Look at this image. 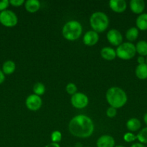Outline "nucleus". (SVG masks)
I'll list each match as a JSON object with an SVG mask.
<instances>
[{"label": "nucleus", "mask_w": 147, "mask_h": 147, "mask_svg": "<svg viewBox=\"0 0 147 147\" xmlns=\"http://www.w3.org/2000/svg\"><path fill=\"white\" fill-rule=\"evenodd\" d=\"M116 55L120 59L124 60H128L134 57L136 54L135 45L130 42H123L118 46L116 50Z\"/></svg>", "instance_id": "5"}, {"label": "nucleus", "mask_w": 147, "mask_h": 147, "mask_svg": "<svg viewBox=\"0 0 147 147\" xmlns=\"http://www.w3.org/2000/svg\"><path fill=\"white\" fill-rule=\"evenodd\" d=\"M144 123H145L146 124V126H147V112L145 113V114H144Z\"/></svg>", "instance_id": "34"}, {"label": "nucleus", "mask_w": 147, "mask_h": 147, "mask_svg": "<svg viewBox=\"0 0 147 147\" xmlns=\"http://www.w3.org/2000/svg\"><path fill=\"white\" fill-rule=\"evenodd\" d=\"M5 80V75L2 72V70H0V85L3 83Z\"/></svg>", "instance_id": "31"}, {"label": "nucleus", "mask_w": 147, "mask_h": 147, "mask_svg": "<svg viewBox=\"0 0 147 147\" xmlns=\"http://www.w3.org/2000/svg\"><path fill=\"white\" fill-rule=\"evenodd\" d=\"M137 62H138V65L144 64V63H146V59L143 56H138V58H137Z\"/></svg>", "instance_id": "30"}, {"label": "nucleus", "mask_w": 147, "mask_h": 147, "mask_svg": "<svg viewBox=\"0 0 147 147\" xmlns=\"http://www.w3.org/2000/svg\"><path fill=\"white\" fill-rule=\"evenodd\" d=\"M135 50L140 56H147V42L145 40H140L135 45Z\"/></svg>", "instance_id": "20"}, {"label": "nucleus", "mask_w": 147, "mask_h": 147, "mask_svg": "<svg viewBox=\"0 0 147 147\" xmlns=\"http://www.w3.org/2000/svg\"><path fill=\"white\" fill-rule=\"evenodd\" d=\"M66 91L67 92L68 94H70L71 96H73L75 93H77V87L73 83H68L66 86Z\"/></svg>", "instance_id": "24"}, {"label": "nucleus", "mask_w": 147, "mask_h": 147, "mask_svg": "<svg viewBox=\"0 0 147 147\" xmlns=\"http://www.w3.org/2000/svg\"><path fill=\"white\" fill-rule=\"evenodd\" d=\"M100 55L106 60H112L116 57V52L113 48L110 47H105L101 50Z\"/></svg>", "instance_id": "14"}, {"label": "nucleus", "mask_w": 147, "mask_h": 147, "mask_svg": "<svg viewBox=\"0 0 147 147\" xmlns=\"http://www.w3.org/2000/svg\"><path fill=\"white\" fill-rule=\"evenodd\" d=\"M9 5H10V1H8V0L0 1V12L7 9Z\"/></svg>", "instance_id": "28"}, {"label": "nucleus", "mask_w": 147, "mask_h": 147, "mask_svg": "<svg viewBox=\"0 0 147 147\" xmlns=\"http://www.w3.org/2000/svg\"><path fill=\"white\" fill-rule=\"evenodd\" d=\"M16 69L15 63L12 60H7L2 65V72L4 75H11Z\"/></svg>", "instance_id": "19"}, {"label": "nucleus", "mask_w": 147, "mask_h": 147, "mask_svg": "<svg viewBox=\"0 0 147 147\" xmlns=\"http://www.w3.org/2000/svg\"><path fill=\"white\" fill-rule=\"evenodd\" d=\"M24 3V0H10V4H11L13 7H20Z\"/></svg>", "instance_id": "29"}, {"label": "nucleus", "mask_w": 147, "mask_h": 147, "mask_svg": "<svg viewBox=\"0 0 147 147\" xmlns=\"http://www.w3.org/2000/svg\"><path fill=\"white\" fill-rule=\"evenodd\" d=\"M130 9L134 14H141L145 9V2L143 0H131L130 1Z\"/></svg>", "instance_id": "13"}, {"label": "nucleus", "mask_w": 147, "mask_h": 147, "mask_svg": "<svg viewBox=\"0 0 147 147\" xmlns=\"http://www.w3.org/2000/svg\"><path fill=\"white\" fill-rule=\"evenodd\" d=\"M136 139H138L139 143L144 144H147V127L143 128L136 135Z\"/></svg>", "instance_id": "22"}, {"label": "nucleus", "mask_w": 147, "mask_h": 147, "mask_svg": "<svg viewBox=\"0 0 147 147\" xmlns=\"http://www.w3.org/2000/svg\"><path fill=\"white\" fill-rule=\"evenodd\" d=\"M18 18L14 11L6 9L0 12V23L7 27H12L17 25Z\"/></svg>", "instance_id": "6"}, {"label": "nucleus", "mask_w": 147, "mask_h": 147, "mask_svg": "<svg viewBox=\"0 0 147 147\" xmlns=\"http://www.w3.org/2000/svg\"><path fill=\"white\" fill-rule=\"evenodd\" d=\"M71 103L76 109H82L88 105L89 98L84 93H76L71 98Z\"/></svg>", "instance_id": "7"}, {"label": "nucleus", "mask_w": 147, "mask_h": 147, "mask_svg": "<svg viewBox=\"0 0 147 147\" xmlns=\"http://www.w3.org/2000/svg\"><path fill=\"white\" fill-rule=\"evenodd\" d=\"M123 139L125 142H128V143H131V142H133L134 141L136 140V136L133 134L131 132H128V133L125 134L123 136Z\"/></svg>", "instance_id": "26"}, {"label": "nucleus", "mask_w": 147, "mask_h": 147, "mask_svg": "<svg viewBox=\"0 0 147 147\" xmlns=\"http://www.w3.org/2000/svg\"><path fill=\"white\" fill-rule=\"evenodd\" d=\"M33 92H34V94L37 95V96H42L45 93L46 91V87H45V85L42 83H36L33 86Z\"/></svg>", "instance_id": "23"}, {"label": "nucleus", "mask_w": 147, "mask_h": 147, "mask_svg": "<svg viewBox=\"0 0 147 147\" xmlns=\"http://www.w3.org/2000/svg\"><path fill=\"white\" fill-rule=\"evenodd\" d=\"M115 147H125V146H122V145H118V146H115Z\"/></svg>", "instance_id": "35"}, {"label": "nucleus", "mask_w": 147, "mask_h": 147, "mask_svg": "<svg viewBox=\"0 0 147 147\" xmlns=\"http://www.w3.org/2000/svg\"><path fill=\"white\" fill-rule=\"evenodd\" d=\"M135 24L138 30L141 31L147 30V13H143L137 17Z\"/></svg>", "instance_id": "16"}, {"label": "nucleus", "mask_w": 147, "mask_h": 147, "mask_svg": "<svg viewBox=\"0 0 147 147\" xmlns=\"http://www.w3.org/2000/svg\"><path fill=\"white\" fill-rule=\"evenodd\" d=\"M107 39L112 45L119 46L122 44V35L118 30L112 29L107 33Z\"/></svg>", "instance_id": "9"}, {"label": "nucleus", "mask_w": 147, "mask_h": 147, "mask_svg": "<svg viewBox=\"0 0 147 147\" xmlns=\"http://www.w3.org/2000/svg\"><path fill=\"white\" fill-rule=\"evenodd\" d=\"M89 23L96 32H102L105 31L109 26V19L106 14L102 11H96L91 15Z\"/></svg>", "instance_id": "4"}, {"label": "nucleus", "mask_w": 147, "mask_h": 147, "mask_svg": "<svg viewBox=\"0 0 147 147\" xmlns=\"http://www.w3.org/2000/svg\"><path fill=\"white\" fill-rule=\"evenodd\" d=\"M141 126V123L139 119L136 118H131L128 119L126 123V127L128 131L131 132L137 131Z\"/></svg>", "instance_id": "17"}, {"label": "nucleus", "mask_w": 147, "mask_h": 147, "mask_svg": "<svg viewBox=\"0 0 147 147\" xmlns=\"http://www.w3.org/2000/svg\"><path fill=\"white\" fill-rule=\"evenodd\" d=\"M138 34H139V32H138V28L135 27H133L127 30L126 33H125V37H126L127 40L130 42H131L135 41L138 38Z\"/></svg>", "instance_id": "21"}, {"label": "nucleus", "mask_w": 147, "mask_h": 147, "mask_svg": "<svg viewBox=\"0 0 147 147\" xmlns=\"http://www.w3.org/2000/svg\"><path fill=\"white\" fill-rule=\"evenodd\" d=\"M82 33V26L76 20H71L63 25L62 34L66 40L74 41L80 37Z\"/></svg>", "instance_id": "3"}, {"label": "nucleus", "mask_w": 147, "mask_h": 147, "mask_svg": "<svg viewBox=\"0 0 147 147\" xmlns=\"http://www.w3.org/2000/svg\"><path fill=\"white\" fill-rule=\"evenodd\" d=\"M135 74L136 77L140 80H146L147 79V64L138 65L135 67Z\"/></svg>", "instance_id": "18"}, {"label": "nucleus", "mask_w": 147, "mask_h": 147, "mask_svg": "<svg viewBox=\"0 0 147 147\" xmlns=\"http://www.w3.org/2000/svg\"><path fill=\"white\" fill-rule=\"evenodd\" d=\"M51 141L53 143H58V142H61L62 139V134L59 131H54L53 133L51 134Z\"/></svg>", "instance_id": "25"}, {"label": "nucleus", "mask_w": 147, "mask_h": 147, "mask_svg": "<svg viewBox=\"0 0 147 147\" xmlns=\"http://www.w3.org/2000/svg\"><path fill=\"white\" fill-rule=\"evenodd\" d=\"M146 63L147 64V57H146Z\"/></svg>", "instance_id": "36"}, {"label": "nucleus", "mask_w": 147, "mask_h": 147, "mask_svg": "<svg viewBox=\"0 0 147 147\" xmlns=\"http://www.w3.org/2000/svg\"><path fill=\"white\" fill-rule=\"evenodd\" d=\"M106 115L109 118H114L117 115V109L110 106L107 109Z\"/></svg>", "instance_id": "27"}, {"label": "nucleus", "mask_w": 147, "mask_h": 147, "mask_svg": "<svg viewBox=\"0 0 147 147\" xmlns=\"http://www.w3.org/2000/svg\"><path fill=\"white\" fill-rule=\"evenodd\" d=\"M95 126L92 119L86 115H77L69 123V132L76 137L88 138L93 134Z\"/></svg>", "instance_id": "1"}, {"label": "nucleus", "mask_w": 147, "mask_h": 147, "mask_svg": "<svg viewBox=\"0 0 147 147\" xmlns=\"http://www.w3.org/2000/svg\"><path fill=\"white\" fill-rule=\"evenodd\" d=\"M106 100L111 107L120 109L125 105L128 97L122 89L118 87H111L106 92Z\"/></svg>", "instance_id": "2"}, {"label": "nucleus", "mask_w": 147, "mask_h": 147, "mask_svg": "<svg viewBox=\"0 0 147 147\" xmlns=\"http://www.w3.org/2000/svg\"><path fill=\"white\" fill-rule=\"evenodd\" d=\"M42 103H43V101H42L41 98L35 94L30 95L25 100L26 107L32 111H36L39 110L41 107Z\"/></svg>", "instance_id": "8"}, {"label": "nucleus", "mask_w": 147, "mask_h": 147, "mask_svg": "<svg viewBox=\"0 0 147 147\" xmlns=\"http://www.w3.org/2000/svg\"><path fill=\"white\" fill-rule=\"evenodd\" d=\"M109 6L111 9L116 13H122L126 9L127 3L125 0H110Z\"/></svg>", "instance_id": "11"}, {"label": "nucleus", "mask_w": 147, "mask_h": 147, "mask_svg": "<svg viewBox=\"0 0 147 147\" xmlns=\"http://www.w3.org/2000/svg\"><path fill=\"white\" fill-rule=\"evenodd\" d=\"M25 9L30 13H35L40 9V3L37 0H27L24 1Z\"/></svg>", "instance_id": "15"}, {"label": "nucleus", "mask_w": 147, "mask_h": 147, "mask_svg": "<svg viewBox=\"0 0 147 147\" xmlns=\"http://www.w3.org/2000/svg\"><path fill=\"white\" fill-rule=\"evenodd\" d=\"M99 40L98 33L94 30H89L86 32L83 37L84 44L87 46H93L97 43Z\"/></svg>", "instance_id": "10"}, {"label": "nucleus", "mask_w": 147, "mask_h": 147, "mask_svg": "<svg viewBox=\"0 0 147 147\" xmlns=\"http://www.w3.org/2000/svg\"><path fill=\"white\" fill-rule=\"evenodd\" d=\"M45 147H60V145L58 143H53V142H52V143H50L46 145Z\"/></svg>", "instance_id": "32"}, {"label": "nucleus", "mask_w": 147, "mask_h": 147, "mask_svg": "<svg viewBox=\"0 0 147 147\" xmlns=\"http://www.w3.org/2000/svg\"><path fill=\"white\" fill-rule=\"evenodd\" d=\"M115 139L110 135H102L97 141V147H115Z\"/></svg>", "instance_id": "12"}, {"label": "nucleus", "mask_w": 147, "mask_h": 147, "mask_svg": "<svg viewBox=\"0 0 147 147\" xmlns=\"http://www.w3.org/2000/svg\"><path fill=\"white\" fill-rule=\"evenodd\" d=\"M131 147H146V146L141 143H135L131 145Z\"/></svg>", "instance_id": "33"}]
</instances>
